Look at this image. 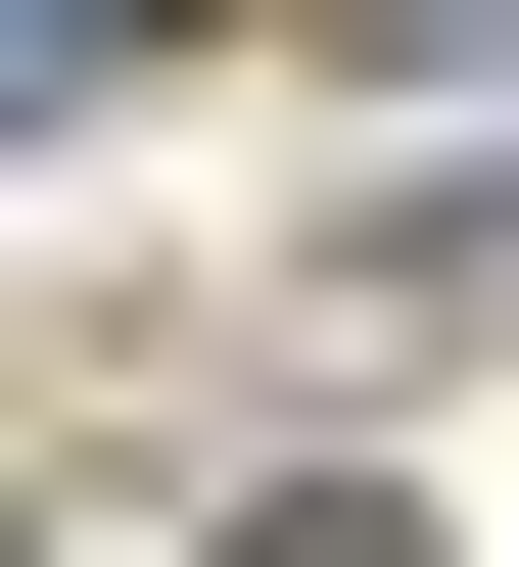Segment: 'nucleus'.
I'll list each match as a JSON object with an SVG mask.
<instances>
[{"label": "nucleus", "mask_w": 519, "mask_h": 567, "mask_svg": "<svg viewBox=\"0 0 519 567\" xmlns=\"http://www.w3.org/2000/svg\"><path fill=\"white\" fill-rule=\"evenodd\" d=\"M95 48H142V0H0V142H48V95H95Z\"/></svg>", "instance_id": "nucleus-1"}]
</instances>
